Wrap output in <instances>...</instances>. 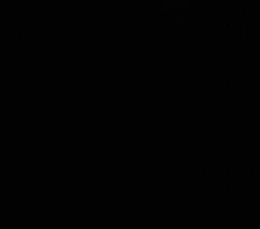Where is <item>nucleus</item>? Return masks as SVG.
Here are the masks:
<instances>
[]
</instances>
